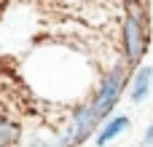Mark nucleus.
Returning a JSON list of instances; mask_svg holds the SVG:
<instances>
[{
    "label": "nucleus",
    "mask_w": 153,
    "mask_h": 147,
    "mask_svg": "<svg viewBox=\"0 0 153 147\" xmlns=\"http://www.w3.org/2000/svg\"><path fill=\"white\" fill-rule=\"evenodd\" d=\"M129 72H132V70H129L124 62H116V64H110V67L100 75L97 88L91 91V99H89V104L94 107L100 123L116 112V107H118V102H121V96H124V91H126Z\"/></svg>",
    "instance_id": "nucleus-1"
},
{
    "label": "nucleus",
    "mask_w": 153,
    "mask_h": 147,
    "mask_svg": "<svg viewBox=\"0 0 153 147\" xmlns=\"http://www.w3.org/2000/svg\"><path fill=\"white\" fill-rule=\"evenodd\" d=\"M121 48H124V64L129 70L140 67L148 51V29H145V16L134 5L126 11L121 21Z\"/></svg>",
    "instance_id": "nucleus-2"
},
{
    "label": "nucleus",
    "mask_w": 153,
    "mask_h": 147,
    "mask_svg": "<svg viewBox=\"0 0 153 147\" xmlns=\"http://www.w3.org/2000/svg\"><path fill=\"white\" fill-rule=\"evenodd\" d=\"M97 126H100V118H97L94 107L89 102H81L70 110V121L51 142H54V147H81L89 137H94Z\"/></svg>",
    "instance_id": "nucleus-3"
},
{
    "label": "nucleus",
    "mask_w": 153,
    "mask_h": 147,
    "mask_svg": "<svg viewBox=\"0 0 153 147\" xmlns=\"http://www.w3.org/2000/svg\"><path fill=\"white\" fill-rule=\"evenodd\" d=\"M153 91V67L151 64H140L129 72V83H126V94L132 104H145L151 99Z\"/></svg>",
    "instance_id": "nucleus-4"
},
{
    "label": "nucleus",
    "mask_w": 153,
    "mask_h": 147,
    "mask_svg": "<svg viewBox=\"0 0 153 147\" xmlns=\"http://www.w3.org/2000/svg\"><path fill=\"white\" fill-rule=\"evenodd\" d=\"M129 129H132V118L124 115V112H113L110 118H105V121L97 126V131H94V145L97 147L113 145V142H116L118 137H124Z\"/></svg>",
    "instance_id": "nucleus-5"
},
{
    "label": "nucleus",
    "mask_w": 153,
    "mask_h": 147,
    "mask_svg": "<svg viewBox=\"0 0 153 147\" xmlns=\"http://www.w3.org/2000/svg\"><path fill=\"white\" fill-rule=\"evenodd\" d=\"M22 137H24L22 126H19L13 118L0 115V147H19Z\"/></svg>",
    "instance_id": "nucleus-6"
},
{
    "label": "nucleus",
    "mask_w": 153,
    "mask_h": 147,
    "mask_svg": "<svg viewBox=\"0 0 153 147\" xmlns=\"http://www.w3.org/2000/svg\"><path fill=\"white\" fill-rule=\"evenodd\" d=\"M143 147H153V121L148 123V129L143 134Z\"/></svg>",
    "instance_id": "nucleus-7"
},
{
    "label": "nucleus",
    "mask_w": 153,
    "mask_h": 147,
    "mask_svg": "<svg viewBox=\"0 0 153 147\" xmlns=\"http://www.w3.org/2000/svg\"><path fill=\"white\" fill-rule=\"evenodd\" d=\"M0 115H3V112H0Z\"/></svg>",
    "instance_id": "nucleus-8"
}]
</instances>
